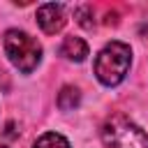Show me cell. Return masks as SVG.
Listing matches in <instances>:
<instances>
[{
	"mask_svg": "<svg viewBox=\"0 0 148 148\" xmlns=\"http://www.w3.org/2000/svg\"><path fill=\"white\" fill-rule=\"evenodd\" d=\"M130 62H132L130 46L123 42H111L95 58V76L104 86H118L125 79Z\"/></svg>",
	"mask_w": 148,
	"mask_h": 148,
	"instance_id": "6da1fadb",
	"label": "cell"
},
{
	"mask_svg": "<svg viewBox=\"0 0 148 148\" xmlns=\"http://www.w3.org/2000/svg\"><path fill=\"white\" fill-rule=\"evenodd\" d=\"M5 53H7L9 62L16 69H21L23 74H30L42 60L39 42L23 30H7L5 32Z\"/></svg>",
	"mask_w": 148,
	"mask_h": 148,
	"instance_id": "7a4b0ae2",
	"label": "cell"
},
{
	"mask_svg": "<svg viewBox=\"0 0 148 148\" xmlns=\"http://www.w3.org/2000/svg\"><path fill=\"white\" fill-rule=\"evenodd\" d=\"M102 139L109 148H148V134L125 116L109 118L102 127Z\"/></svg>",
	"mask_w": 148,
	"mask_h": 148,
	"instance_id": "3957f363",
	"label": "cell"
},
{
	"mask_svg": "<svg viewBox=\"0 0 148 148\" xmlns=\"http://www.w3.org/2000/svg\"><path fill=\"white\" fill-rule=\"evenodd\" d=\"M37 23L46 35H56L62 30V25L67 23L65 16V7L60 2H46L37 9Z\"/></svg>",
	"mask_w": 148,
	"mask_h": 148,
	"instance_id": "277c9868",
	"label": "cell"
},
{
	"mask_svg": "<svg viewBox=\"0 0 148 148\" xmlns=\"http://www.w3.org/2000/svg\"><path fill=\"white\" fill-rule=\"evenodd\" d=\"M60 56L74 62H83L88 56V44L81 37H65V42L60 44Z\"/></svg>",
	"mask_w": 148,
	"mask_h": 148,
	"instance_id": "5b68a950",
	"label": "cell"
},
{
	"mask_svg": "<svg viewBox=\"0 0 148 148\" xmlns=\"http://www.w3.org/2000/svg\"><path fill=\"white\" fill-rule=\"evenodd\" d=\"M79 102H81L79 90L74 86H62V90L58 92V106L62 111H72L74 106H79Z\"/></svg>",
	"mask_w": 148,
	"mask_h": 148,
	"instance_id": "8992f818",
	"label": "cell"
},
{
	"mask_svg": "<svg viewBox=\"0 0 148 148\" xmlns=\"http://www.w3.org/2000/svg\"><path fill=\"white\" fill-rule=\"evenodd\" d=\"M32 148H69V141L58 132H46L35 141Z\"/></svg>",
	"mask_w": 148,
	"mask_h": 148,
	"instance_id": "52a82bcc",
	"label": "cell"
},
{
	"mask_svg": "<svg viewBox=\"0 0 148 148\" xmlns=\"http://www.w3.org/2000/svg\"><path fill=\"white\" fill-rule=\"evenodd\" d=\"M90 7L88 5H83V7H76L74 9V16H76V23L79 25H83V28H92L95 25V18H90Z\"/></svg>",
	"mask_w": 148,
	"mask_h": 148,
	"instance_id": "ba28073f",
	"label": "cell"
},
{
	"mask_svg": "<svg viewBox=\"0 0 148 148\" xmlns=\"http://www.w3.org/2000/svg\"><path fill=\"white\" fill-rule=\"evenodd\" d=\"M0 148H5V146H0Z\"/></svg>",
	"mask_w": 148,
	"mask_h": 148,
	"instance_id": "9c48e42d",
	"label": "cell"
}]
</instances>
